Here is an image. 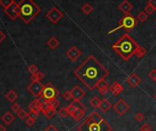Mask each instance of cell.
I'll return each instance as SVG.
<instances>
[{
  "instance_id": "obj_5",
  "label": "cell",
  "mask_w": 156,
  "mask_h": 131,
  "mask_svg": "<svg viewBox=\"0 0 156 131\" xmlns=\"http://www.w3.org/2000/svg\"><path fill=\"white\" fill-rule=\"evenodd\" d=\"M138 25V19L135 17H133L131 14H125L124 17L119 20V26L117 28H115L114 29H111L108 31V34L114 33L117 30H119L120 29H124L127 32L131 31L134 28Z\"/></svg>"
},
{
  "instance_id": "obj_46",
  "label": "cell",
  "mask_w": 156,
  "mask_h": 131,
  "mask_svg": "<svg viewBox=\"0 0 156 131\" xmlns=\"http://www.w3.org/2000/svg\"><path fill=\"white\" fill-rule=\"evenodd\" d=\"M153 99L156 101V93H155V94H154V95H153Z\"/></svg>"
},
{
  "instance_id": "obj_15",
  "label": "cell",
  "mask_w": 156,
  "mask_h": 131,
  "mask_svg": "<svg viewBox=\"0 0 156 131\" xmlns=\"http://www.w3.org/2000/svg\"><path fill=\"white\" fill-rule=\"evenodd\" d=\"M85 112H86V107H85V106H82L80 108H78L75 113H73V114L71 115V116L73 117V119L75 121L79 122L85 116Z\"/></svg>"
},
{
  "instance_id": "obj_13",
  "label": "cell",
  "mask_w": 156,
  "mask_h": 131,
  "mask_svg": "<svg viewBox=\"0 0 156 131\" xmlns=\"http://www.w3.org/2000/svg\"><path fill=\"white\" fill-rule=\"evenodd\" d=\"M123 90H124L123 85L118 81H115L113 84L109 86V92H111V93L113 94L115 96H118V95H119L123 92Z\"/></svg>"
},
{
  "instance_id": "obj_35",
  "label": "cell",
  "mask_w": 156,
  "mask_h": 131,
  "mask_svg": "<svg viewBox=\"0 0 156 131\" xmlns=\"http://www.w3.org/2000/svg\"><path fill=\"white\" fill-rule=\"evenodd\" d=\"M134 117H135V120L138 121V122H142L145 119V116L142 114V113H141V112H138Z\"/></svg>"
},
{
  "instance_id": "obj_10",
  "label": "cell",
  "mask_w": 156,
  "mask_h": 131,
  "mask_svg": "<svg viewBox=\"0 0 156 131\" xmlns=\"http://www.w3.org/2000/svg\"><path fill=\"white\" fill-rule=\"evenodd\" d=\"M18 7H19V4H17L16 2H14L13 4L5 8V13L7 14V16L9 17L10 19L12 20H16L17 17H19V11H18Z\"/></svg>"
},
{
  "instance_id": "obj_25",
  "label": "cell",
  "mask_w": 156,
  "mask_h": 131,
  "mask_svg": "<svg viewBox=\"0 0 156 131\" xmlns=\"http://www.w3.org/2000/svg\"><path fill=\"white\" fill-rule=\"evenodd\" d=\"M44 101L47 103V104L49 106V107L54 108V109H57V107L60 106V101H59V100H57V98H53V99H50V100H44Z\"/></svg>"
},
{
  "instance_id": "obj_18",
  "label": "cell",
  "mask_w": 156,
  "mask_h": 131,
  "mask_svg": "<svg viewBox=\"0 0 156 131\" xmlns=\"http://www.w3.org/2000/svg\"><path fill=\"white\" fill-rule=\"evenodd\" d=\"M97 88L99 93H100L102 95H105L107 93V92L109 91V84H108L105 80H102L97 84Z\"/></svg>"
},
{
  "instance_id": "obj_39",
  "label": "cell",
  "mask_w": 156,
  "mask_h": 131,
  "mask_svg": "<svg viewBox=\"0 0 156 131\" xmlns=\"http://www.w3.org/2000/svg\"><path fill=\"white\" fill-rule=\"evenodd\" d=\"M149 77L151 79H153V81L156 79V69L155 68H153L151 70V72H149Z\"/></svg>"
},
{
  "instance_id": "obj_8",
  "label": "cell",
  "mask_w": 156,
  "mask_h": 131,
  "mask_svg": "<svg viewBox=\"0 0 156 131\" xmlns=\"http://www.w3.org/2000/svg\"><path fill=\"white\" fill-rule=\"evenodd\" d=\"M129 107H131L129 104L122 98L119 99L113 106V109L115 110V112L120 116H122L123 115L126 114V112L129 110Z\"/></svg>"
},
{
  "instance_id": "obj_11",
  "label": "cell",
  "mask_w": 156,
  "mask_h": 131,
  "mask_svg": "<svg viewBox=\"0 0 156 131\" xmlns=\"http://www.w3.org/2000/svg\"><path fill=\"white\" fill-rule=\"evenodd\" d=\"M71 93L73 95V99L75 101H81L85 97V92L83 90V88L80 85H75L71 90Z\"/></svg>"
},
{
  "instance_id": "obj_44",
  "label": "cell",
  "mask_w": 156,
  "mask_h": 131,
  "mask_svg": "<svg viewBox=\"0 0 156 131\" xmlns=\"http://www.w3.org/2000/svg\"><path fill=\"white\" fill-rule=\"evenodd\" d=\"M148 4H149V5H151L153 7H154L155 9H156V0H149Z\"/></svg>"
},
{
  "instance_id": "obj_28",
  "label": "cell",
  "mask_w": 156,
  "mask_h": 131,
  "mask_svg": "<svg viewBox=\"0 0 156 131\" xmlns=\"http://www.w3.org/2000/svg\"><path fill=\"white\" fill-rule=\"evenodd\" d=\"M43 78H44V73L41 72H38L35 74H31V77H30V80L32 81H41Z\"/></svg>"
},
{
  "instance_id": "obj_22",
  "label": "cell",
  "mask_w": 156,
  "mask_h": 131,
  "mask_svg": "<svg viewBox=\"0 0 156 131\" xmlns=\"http://www.w3.org/2000/svg\"><path fill=\"white\" fill-rule=\"evenodd\" d=\"M41 112H42V114L44 115V116L46 117V118L51 119V117L54 116V115L56 114V109L51 108V107H47L45 109H43Z\"/></svg>"
},
{
  "instance_id": "obj_12",
  "label": "cell",
  "mask_w": 156,
  "mask_h": 131,
  "mask_svg": "<svg viewBox=\"0 0 156 131\" xmlns=\"http://www.w3.org/2000/svg\"><path fill=\"white\" fill-rule=\"evenodd\" d=\"M82 55V51L80 50H78L75 46H72L70 49L66 51V56L68 59H70L72 62H75L78 60V58Z\"/></svg>"
},
{
  "instance_id": "obj_7",
  "label": "cell",
  "mask_w": 156,
  "mask_h": 131,
  "mask_svg": "<svg viewBox=\"0 0 156 131\" xmlns=\"http://www.w3.org/2000/svg\"><path fill=\"white\" fill-rule=\"evenodd\" d=\"M27 89L35 97H40L41 96L43 89H44V84L41 81H32L27 86Z\"/></svg>"
},
{
  "instance_id": "obj_34",
  "label": "cell",
  "mask_w": 156,
  "mask_h": 131,
  "mask_svg": "<svg viewBox=\"0 0 156 131\" xmlns=\"http://www.w3.org/2000/svg\"><path fill=\"white\" fill-rule=\"evenodd\" d=\"M155 10H156V9H155L154 7H153L151 5H149V4H148V5H146V6H145L143 11H144L145 13H147L148 15H151Z\"/></svg>"
},
{
  "instance_id": "obj_2",
  "label": "cell",
  "mask_w": 156,
  "mask_h": 131,
  "mask_svg": "<svg viewBox=\"0 0 156 131\" xmlns=\"http://www.w3.org/2000/svg\"><path fill=\"white\" fill-rule=\"evenodd\" d=\"M139 47V44L135 41V40L128 33L123 34L120 37V39L116 41L112 45L113 49L117 54L120 56V58L125 62H129L133 55H135V51L137 48Z\"/></svg>"
},
{
  "instance_id": "obj_20",
  "label": "cell",
  "mask_w": 156,
  "mask_h": 131,
  "mask_svg": "<svg viewBox=\"0 0 156 131\" xmlns=\"http://www.w3.org/2000/svg\"><path fill=\"white\" fill-rule=\"evenodd\" d=\"M111 107H112V104H111V103L108 101L107 98H103L101 100V103H100V106H99V109H100V110L103 113H107Z\"/></svg>"
},
{
  "instance_id": "obj_6",
  "label": "cell",
  "mask_w": 156,
  "mask_h": 131,
  "mask_svg": "<svg viewBox=\"0 0 156 131\" xmlns=\"http://www.w3.org/2000/svg\"><path fill=\"white\" fill-rule=\"evenodd\" d=\"M60 95V92L54 85H53L51 82H48L44 85L41 97L44 100H50L53 98H57Z\"/></svg>"
},
{
  "instance_id": "obj_37",
  "label": "cell",
  "mask_w": 156,
  "mask_h": 131,
  "mask_svg": "<svg viewBox=\"0 0 156 131\" xmlns=\"http://www.w3.org/2000/svg\"><path fill=\"white\" fill-rule=\"evenodd\" d=\"M140 131H153V128L148 123H145L141 126Z\"/></svg>"
},
{
  "instance_id": "obj_3",
  "label": "cell",
  "mask_w": 156,
  "mask_h": 131,
  "mask_svg": "<svg viewBox=\"0 0 156 131\" xmlns=\"http://www.w3.org/2000/svg\"><path fill=\"white\" fill-rule=\"evenodd\" d=\"M78 131H110L111 125L97 111H93L77 126Z\"/></svg>"
},
{
  "instance_id": "obj_38",
  "label": "cell",
  "mask_w": 156,
  "mask_h": 131,
  "mask_svg": "<svg viewBox=\"0 0 156 131\" xmlns=\"http://www.w3.org/2000/svg\"><path fill=\"white\" fill-rule=\"evenodd\" d=\"M39 115H40V113H37V112H34V111L29 110L28 117H31V118H33V119H36L37 117L39 116Z\"/></svg>"
},
{
  "instance_id": "obj_33",
  "label": "cell",
  "mask_w": 156,
  "mask_h": 131,
  "mask_svg": "<svg viewBox=\"0 0 156 131\" xmlns=\"http://www.w3.org/2000/svg\"><path fill=\"white\" fill-rule=\"evenodd\" d=\"M62 96L63 97L64 100H66V101H70V100L73 99V95H72L71 91H65V92H64V93L62 94Z\"/></svg>"
},
{
  "instance_id": "obj_27",
  "label": "cell",
  "mask_w": 156,
  "mask_h": 131,
  "mask_svg": "<svg viewBox=\"0 0 156 131\" xmlns=\"http://www.w3.org/2000/svg\"><path fill=\"white\" fill-rule=\"evenodd\" d=\"M93 10H94V7L91 6L89 3H85V4H84V6L82 7V12L86 16L89 15L90 13H92Z\"/></svg>"
},
{
  "instance_id": "obj_41",
  "label": "cell",
  "mask_w": 156,
  "mask_h": 131,
  "mask_svg": "<svg viewBox=\"0 0 156 131\" xmlns=\"http://www.w3.org/2000/svg\"><path fill=\"white\" fill-rule=\"evenodd\" d=\"M11 109H12V111H13V112L18 113V112L19 111V109H20V106H19V104L15 103L14 104H12Z\"/></svg>"
},
{
  "instance_id": "obj_1",
  "label": "cell",
  "mask_w": 156,
  "mask_h": 131,
  "mask_svg": "<svg viewBox=\"0 0 156 131\" xmlns=\"http://www.w3.org/2000/svg\"><path fill=\"white\" fill-rule=\"evenodd\" d=\"M73 75L92 92L99 82L109 75V72L94 55H89L73 71Z\"/></svg>"
},
{
  "instance_id": "obj_48",
  "label": "cell",
  "mask_w": 156,
  "mask_h": 131,
  "mask_svg": "<svg viewBox=\"0 0 156 131\" xmlns=\"http://www.w3.org/2000/svg\"><path fill=\"white\" fill-rule=\"evenodd\" d=\"M110 131H112V130H110Z\"/></svg>"
},
{
  "instance_id": "obj_47",
  "label": "cell",
  "mask_w": 156,
  "mask_h": 131,
  "mask_svg": "<svg viewBox=\"0 0 156 131\" xmlns=\"http://www.w3.org/2000/svg\"><path fill=\"white\" fill-rule=\"evenodd\" d=\"M154 82H156V79H155V80H154Z\"/></svg>"
},
{
  "instance_id": "obj_23",
  "label": "cell",
  "mask_w": 156,
  "mask_h": 131,
  "mask_svg": "<svg viewBox=\"0 0 156 131\" xmlns=\"http://www.w3.org/2000/svg\"><path fill=\"white\" fill-rule=\"evenodd\" d=\"M100 103H101V100L99 99V97L97 96V95H95V96H93L92 98L90 99L91 106H92L93 108H95V109L99 108V106H100Z\"/></svg>"
},
{
  "instance_id": "obj_14",
  "label": "cell",
  "mask_w": 156,
  "mask_h": 131,
  "mask_svg": "<svg viewBox=\"0 0 156 131\" xmlns=\"http://www.w3.org/2000/svg\"><path fill=\"white\" fill-rule=\"evenodd\" d=\"M127 82L131 87H133V88H136V87H138L141 82V79L138 76L137 73L133 72L127 78Z\"/></svg>"
},
{
  "instance_id": "obj_42",
  "label": "cell",
  "mask_w": 156,
  "mask_h": 131,
  "mask_svg": "<svg viewBox=\"0 0 156 131\" xmlns=\"http://www.w3.org/2000/svg\"><path fill=\"white\" fill-rule=\"evenodd\" d=\"M44 131H58V129H57V128H56L55 126H53V125H49L45 128Z\"/></svg>"
},
{
  "instance_id": "obj_45",
  "label": "cell",
  "mask_w": 156,
  "mask_h": 131,
  "mask_svg": "<svg viewBox=\"0 0 156 131\" xmlns=\"http://www.w3.org/2000/svg\"><path fill=\"white\" fill-rule=\"evenodd\" d=\"M0 131H7L6 128L3 125H0Z\"/></svg>"
},
{
  "instance_id": "obj_17",
  "label": "cell",
  "mask_w": 156,
  "mask_h": 131,
  "mask_svg": "<svg viewBox=\"0 0 156 131\" xmlns=\"http://www.w3.org/2000/svg\"><path fill=\"white\" fill-rule=\"evenodd\" d=\"M119 9L122 11L124 14H129L131 10L132 9V5L129 3L128 0H124V1L119 5Z\"/></svg>"
},
{
  "instance_id": "obj_24",
  "label": "cell",
  "mask_w": 156,
  "mask_h": 131,
  "mask_svg": "<svg viewBox=\"0 0 156 131\" xmlns=\"http://www.w3.org/2000/svg\"><path fill=\"white\" fill-rule=\"evenodd\" d=\"M6 98L9 101L10 103H14L17 99H18V94L14 90H10L8 93L6 94Z\"/></svg>"
},
{
  "instance_id": "obj_21",
  "label": "cell",
  "mask_w": 156,
  "mask_h": 131,
  "mask_svg": "<svg viewBox=\"0 0 156 131\" xmlns=\"http://www.w3.org/2000/svg\"><path fill=\"white\" fill-rule=\"evenodd\" d=\"M59 44H60V42L58 41V39L55 37L50 38L48 41H47V46H48L51 50H55L56 48L59 46Z\"/></svg>"
},
{
  "instance_id": "obj_49",
  "label": "cell",
  "mask_w": 156,
  "mask_h": 131,
  "mask_svg": "<svg viewBox=\"0 0 156 131\" xmlns=\"http://www.w3.org/2000/svg\"><path fill=\"white\" fill-rule=\"evenodd\" d=\"M155 21H156V19H155Z\"/></svg>"
},
{
  "instance_id": "obj_29",
  "label": "cell",
  "mask_w": 156,
  "mask_h": 131,
  "mask_svg": "<svg viewBox=\"0 0 156 131\" xmlns=\"http://www.w3.org/2000/svg\"><path fill=\"white\" fill-rule=\"evenodd\" d=\"M148 17L149 15L147 14V13H145L144 11H141L137 15V19L138 21H140V22H144V21L148 19Z\"/></svg>"
},
{
  "instance_id": "obj_26",
  "label": "cell",
  "mask_w": 156,
  "mask_h": 131,
  "mask_svg": "<svg viewBox=\"0 0 156 131\" xmlns=\"http://www.w3.org/2000/svg\"><path fill=\"white\" fill-rule=\"evenodd\" d=\"M147 53V50L145 49L144 47H142V46H140L139 45V47L137 48V50L135 51V55L137 56L138 58H143L144 56L146 55Z\"/></svg>"
},
{
  "instance_id": "obj_31",
  "label": "cell",
  "mask_w": 156,
  "mask_h": 131,
  "mask_svg": "<svg viewBox=\"0 0 156 131\" xmlns=\"http://www.w3.org/2000/svg\"><path fill=\"white\" fill-rule=\"evenodd\" d=\"M13 3H14V0H0V5L4 7V9L8 7Z\"/></svg>"
},
{
  "instance_id": "obj_36",
  "label": "cell",
  "mask_w": 156,
  "mask_h": 131,
  "mask_svg": "<svg viewBox=\"0 0 156 131\" xmlns=\"http://www.w3.org/2000/svg\"><path fill=\"white\" fill-rule=\"evenodd\" d=\"M28 71L31 73V74H35L36 72H38V67L36 66L35 64H31V65H29V66L28 67Z\"/></svg>"
},
{
  "instance_id": "obj_9",
  "label": "cell",
  "mask_w": 156,
  "mask_h": 131,
  "mask_svg": "<svg viewBox=\"0 0 156 131\" xmlns=\"http://www.w3.org/2000/svg\"><path fill=\"white\" fill-rule=\"evenodd\" d=\"M46 17L53 24H56L63 19V14L56 7H53V8H51L50 11L46 14Z\"/></svg>"
},
{
  "instance_id": "obj_30",
  "label": "cell",
  "mask_w": 156,
  "mask_h": 131,
  "mask_svg": "<svg viewBox=\"0 0 156 131\" xmlns=\"http://www.w3.org/2000/svg\"><path fill=\"white\" fill-rule=\"evenodd\" d=\"M58 114H59V116L61 117H62V118H65V117H67V116L69 115L68 110H67V107H62L58 111Z\"/></svg>"
},
{
  "instance_id": "obj_40",
  "label": "cell",
  "mask_w": 156,
  "mask_h": 131,
  "mask_svg": "<svg viewBox=\"0 0 156 131\" xmlns=\"http://www.w3.org/2000/svg\"><path fill=\"white\" fill-rule=\"evenodd\" d=\"M35 120L36 119H33L31 117H28L27 120H26V125L28 126H32L34 124H35Z\"/></svg>"
},
{
  "instance_id": "obj_19",
  "label": "cell",
  "mask_w": 156,
  "mask_h": 131,
  "mask_svg": "<svg viewBox=\"0 0 156 131\" xmlns=\"http://www.w3.org/2000/svg\"><path fill=\"white\" fill-rule=\"evenodd\" d=\"M1 120L5 123L6 125H10L13 121L15 120V116L11 112H6L1 117Z\"/></svg>"
},
{
  "instance_id": "obj_16",
  "label": "cell",
  "mask_w": 156,
  "mask_h": 131,
  "mask_svg": "<svg viewBox=\"0 0 156 131\" xmlns=\"http://www.w3.org/2000/svg\"><path fill=\"white\" fill-rule=\"evenodd\" d=\"M29 109L31 111L34 112H37V113H40L42 110V102H41L40 99H35L29 104Z\"/></svg>"
},
{
  "instance_id": "obj_43",
  "label": "cell",
  "mask_w": 156,
  "mask_h": 131,
  "mask_svg": "<svg viewBox=\"0 0 156 131\" xmlns=\"http://www.w3.org/2000/svg\"><path fill=\"white\" fill-rule=\"evenodd\" d=\"M5 39H6V35L4 34L1 30H0V43H2L4 41H5Z\"/></svg>"
},
{
  "instance_id": "obj_32",
  "label": "cell",
  "mask_w": 156,
  "mask_h": 131,
  "mask_svg": "<svg viewBox=\"0 0 156 131\" xmlns=\"http://www.w3.org/2000/svg\"><path fill=\"white\" fill-rule=\"evenodd\" d=\"M17 115H18V116L19 117V118H21V119H24V118H26V117L28 116V115H29V113L28 112H26L24 109H19V111L17 113Z\"/></svg>"
},
{
  "instance_id": "obj_4",
  "label": "cell",
  "mask_w": 156,
  "mask_h": 131,
  "mask_svg": "<svg viewBox=\"0 0 156 131\" xmlns=\"http://www.w3.org/2000/svg\"><path fill=\"white\" fill-rule=\"evenodd\" d=\"M19 17L23 22L29 24L33 19L40 14L41 7L33 0H21L18 7Z\"/></svg>"
}]
</instances>
